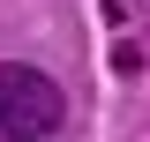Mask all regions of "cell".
Segmentation results:
<instances>
[{
    "mask_svg": "<svg viewBox=\"0 0 150 142\" xmlns=\"http://www.w3.org/2000/svg\"><path fill=\"white\" fill-rule=\"evenodd\" d=\"M68 120V90L30 60H0V142H45Z\"/></svg>",
    "mask_w": 150,
    "mask_h": 142,
    "instance_id": "obj_1",
    "label": "cell"
}]
</instances>
